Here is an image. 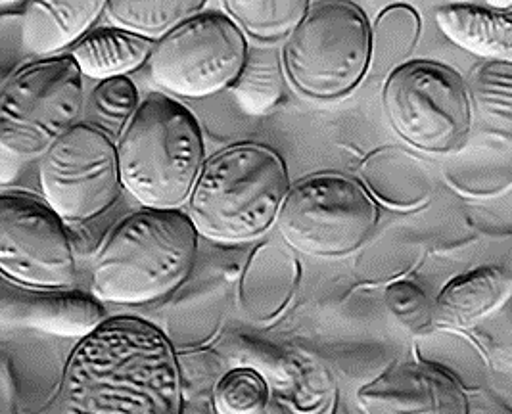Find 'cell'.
I'll use <instances>...</instances> for the list:
<instances>
[{"label":"cell","mask_w":512,"mask_h":414,"mask_svg":"<svg viewBox=\"0 0 512 414\" xmlns=\"http://www.w3.org/2000/svg\"><path fill=\"white\" fill-rule=\"evenodd\" d=\"M179 403L175 351L148 322H102L71 355L62 414H179Z\"/></svg>","instance_id":"cell-1"},{"label":"cell","mask_w":512,"mask_h":414,"mask_svg":"<svg viewBox=\"0 0 512 414\" xmlns=\"http://www.w3.org/2000/svg\"><path fill=\"white\" fill-rule=\"evenodd\" d=\"M0 269L35 288L62 290L75 280L77 263L64 219L47 202L20 190L0 198Z\"/></svg>","instance_id":"cell-11"},{"label":"cell","mask_w":512,"mask_h":414,"mask_svg":"<svg viewBox=\"0 0 512 414\" xmlns=\"http://www.w3.org/2000/svg\"><path fill=\"white\" fill-rule=\"evenodd\" d=\"M373 33L363 10L351 2H315L282 50L284 73L303 96H346L365 77Z\"/></svg>","instance_id":"cell-5"},{"label":"cell","mask_w":512,"mask_h":414,"mask_svg":"<svg viewBox=\"0 0 512 414\" xmlns=\"http://www.w3.org/2000/svg\"><path fill=\"white\" fill-rule=\"evenodd\" d=\"M123 186L144 209H177L190 200L204 169L196 117L169 94H150L117 144Z\"/></svg>","instance_id":"cell-3"},{"label":"cell","mask_w":512,"mask_h":414,"mask_svg":"<svg viewBox=\"0 0 512 414\" xmlns=\"http://www.w3.org/2000/svg\"><path fill=\"white\" fill-rule=\"evenodd\" d=\"M221 6L244 33L261 43H273L290 37L298 29L311 4L305 0H231Z\"/></svg>","instance_id":"cell-19"},{"label":"cell","mask_w":512,"mask_h":414,"mask_svg":"<svg viewBox=\"0 0 512 414\" xmlns=\"http://www.w3.org/2000/svg\"><path fill=\"white\" fill-rule=\"evenodd\" d=\"M152 52V41L117 27H106L81 39L73 48L71 58L83 75L106 81L139 69L144 62H150Z\"/></svg>","instance_id":"cell-17"},{"label":"cell","mask_w":512,"mask_h":414,"mask_svg":"<svg viewBox=\"0 0 512 414\" xmlns=\"http://www.w3.org/2000/svg\"><path fill=\"white\" fill-rule=\"evenodd\" d=\"M290 188L286 165L275 150L238 144L206 161L188 217L211 240L248 242L273 227Z\"/></svg>","instance_id":"cell-4"},{"label":"cell","mask_w":512,"mask_h":414,"mask_svg":"<svg viewBox=\"0 0 512 414\" xmlns=\"http://www.w3.org/2000/svg\"><path fill=\"white\" fill-rule=\"evenodd\" d=\"M106 6L108 2L100 0H37L27 4L22 33L25 48L33 54H52L85 39Z\"/></svg>","instance_id":"cell-15"},{"label":"cell","mask_w":512,"mask_h":414,"mask_svg":"<svg viewBox=\"0 0 512 414\" xmlns=\"http://www.w3.org/2000/svg\"><path fill=\"white\" fill-rule=\"evenodd\" d=\"M104 311L89 296L60 294L56 290H6L2 321L41 328L58 336L87 338L102 324Z\"/></svg>","instance_id":"cell-13"},{"label":"cell","mask_w":512,"mask_h":414,"mask_svg":"<svg viewBox=\"0 0 512 414\" xmlns=\"http://www.w3.org/2000/svg\"><path fill=\"white\" fill-rule=\"evenodd\" d=\"M94 106L112 121L129 123V119L139 110V91L129 77H112L96 87Z\"/></svg>","instance_id":"cell-24"},{"label":"cell","mask_w":512,"mask_h":414,"mask_svg":"<svg viewBox=\"0 0 512 414\" xmlns=\"http://www.w3.org/2000/svg\"><path fill=\"white\" fill-rule=\"evenodd\" d=\"M282 69L275 48H257L248 54V62L233 85L234 94L248 114H263L279 102L282 94Z\"/></svg>","instance_id":"cell-20"},{"label":"cell","mask_w":512,"mask_h":414,"mask_svg":"<svg viewBox=\"0 0 512 414\" xmlns=\"http://www.w3.org/2000/svg\"><path fill=\"white\" fill-rule=\"evenodd\" d=\"M365 414H470L461 382L445 368L407 361L384 370L357 393Z\"/></svg>","instance_id":"cell-12"},{"label":"cell","mask_w":512,"mask_h":414,"mask_svg":"<svg viewBox=\"0 0 512 414\" xmlns=\"http://www.w3.org/2000/svg\"><path fill=\"white\" fill-rule=\"evenodd\" d=\"M269 390L254 368H236L223 376L213 393L217 414H263Z\"/></svg>","instance_id":"cell-21"},{"label":"cell","mask_w":512,"mask_h":414,"mask_svg":"<svg viewBox=\"0 0 512 414\" xmlns=\"http://www.w3.org/2000/svg\"><path fill=\"white\" fill-rule=\"evenodd\" d=\"M476 98L489 121L501 129L512 131V68L497 66L482 69L476 77Z\"/></svg>","instance_id":"cell-22"},{"label":"cell","mask_w":512,"mask_h":414,"mask_svg":"<svg viewBox=\"0 0 512 414\" xmlns=\"http://www.w3.org/2000/svg\"><path fill=\"white\" fill-rule=\"evenodd\" d=\"M83 73L71 56L16 71L0 91V148L16 160L43 158L83 112Z\"/></svg>","instance_id":"cell-6"},{"label":"cell","mask_w":512,"mask_h":414,"mask_svg":"<svg viewBox=\"0 0 512 414\" xmlns=\"http://www.w3.org/2000/svg\"><path fill=\"white\" fill-rule=\"evenodd\" d=\"M248 54L244 31L227 14L206 12L154 46L150 79L163 94L204 98L233 87Z\"/></svg>","instance_id":"cell-9"},{"label":"cell","mask_w":512,"mask_h":414,"mask_svg":"<svg viewBox=\"0 0 512 414\" xmlns=\"http://www.w3.org/2000/svg\"><path fill=\"white\" fill-rule=\"evenodd\" d=\"M41 188L64 221L83 223L102 215L121 196L117 146L102 129L79 123L41 158Z\"/></svg>","instance_id":"cell-10"},{"label":"cell","mask_w":512,"mask_h":414,"mask_svg":"<svg viewBox=\"0 0 512 414\" xmlns=\"http://www.w3.org/2000/svg\"><path fill=\"white\" fill-rule=\"evenodd\" d=\"M376 223L378 207L363 184L334 173L294 184L277 219L288 246L319 259L346 257L359 250Z\"/></svg>","instance_id":"cell-7"},{"label":"cell","mask_w":512,"mask_h":414,"mask_svg":"<svg viewBox=\"0 0 512 414\" xmlns=\"http://www.w3.org/2000/svg\"><path fill=\"white\" fill-rule=\"evenodd\" d=\"M384 112L397 137L426 154H451L465 144L472 108L465 81L438 62L417 60L392 71Z\"/></svg>","instance_id":"cell-8"},{"label":"cell","mask_w":512,"mask_h":414,"mask_svg":"<svg viewBox=\"0 0 512 414\" xmlns=\"http://www.w3.org/2000/svg\"><path fill=\"white\" fill-rule=\"evenodd\" d=\"M443 35L472 54L512 66V14L474 4H447L436 12Z\"/></svg>","instance_id":"cell-16"},{"label":"cell","mask_w":512,"mask_h":414,"mask_svg":"<svg viewBox=\"0 0 512 414\" xmlns=\"http://www.w3.org/2000/svg\"><path fill=\"white\" fill-rule=\"evenodd\" d=\"M198 252V230L179 209H140L127 217L96 255L94 296L142 305L173 294Z\"/></svg>","instance_id":"cell-2"},{"label":"cell","mask_w":512,"mask_h":414,"mask_svg":"<svg viewBox=\"0 0 512 414\" xmlns=\"http://www.w3.org/2000/svg\"><path fill=\"white\" fill-rule=\"evenodd\" d=\"M511 290V278L499 267H482L457 276L434 305V321L449 330H468L493 313Z\"/></svg>","instance_id":"cell-14"},{"label":"cell","mask_w":512,"mask_h":414,"mask_svg":"<svg viewBox=\"0 0 512 414\" xmlns=\"http://www.w3.org/2000/svg\"><path fill=\"white\" fill-rule=\"evenodd\" d=\"M198 0H163V2H108V20L117 29L139 35L146 41L165 39L177 27L196 18L204 10Z\"/></svg>","instance_id":"cell-18"},{"label":"cell","mask_w":512,"mask_h":414,"mask_svg":"<svg viewBox=\"0 0 512 414\" xmlns=\"http://www.w3.org/2000/svg\"><path fill=\"white\" fill-rule=\"evenodd\" d=\"M386 303L397 321L413 332H420L434 322V307L417 284L399 280L386 290Z\"/></svg>","instance_id":"cell-23"}]
</instances>
